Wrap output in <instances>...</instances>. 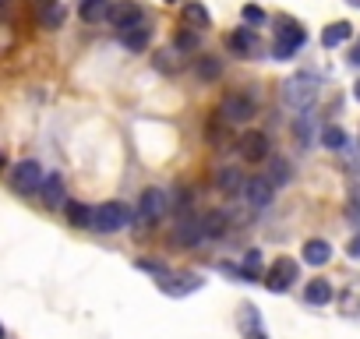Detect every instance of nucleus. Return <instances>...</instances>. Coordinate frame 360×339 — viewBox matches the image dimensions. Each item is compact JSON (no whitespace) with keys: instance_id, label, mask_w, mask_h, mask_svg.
Returning <instances> with one entry per match:
<instances>
[{"instance_id":"obj_1","label":"nucleus","mask_w":360,"mask_h":339,"mask_svg":"<svg viewBox=\"0 0 360 339\" xmlns=\"http://www.w3.org/2000/svg\"><path fill=\"white\" fill-rule=\"evenodd\" d=\"M318 99V75L311 71H297L283 82V103L293 110H307Z\"/></svg>"},{"instance_id":"obj_2","label":"nucleus","mask_w":360,"mask_h":339,"mask_svg":"<svg viewBox=\"0 0 360 339\" xmlns=\"http://www.w3.org/2000/svg\"><path fill=\"white\" fill-rule=\"evenodd\" d=\"M124 226H131V209L120 202H106L92 209V230L96 234H120Z\"/></svg>"},{"instance_id":"obj_3","label":"nucleus","mask_w":360,"mask_h":339,"mask_svg":"<svg viewBox=\"0 0 360 339\" xmlns=\"http://www.w3.org/2000/svg\"><path fill=\"white\" fill-rule=\"evenodd\" d=\"M43 181H46V174H43V166H39L36 159H22V162L11 170V188H15L18 195H39Z\"/></svg>"},{"instance_id":"obj_4","label":"nucleus","mask_w":360,"mask_h":339,"mask_svg":"<svg viewBox=\"0 0 360 339\" xmlns=\"http://www.w3.org/2000/svg\"><path fill=\"white\" fill-rule=\"evenodd\" d=\"M169 212V195L162 188H145L138 198V219L141 223H159Z\"/></svg>"},{"instance_id":"obj_5","label":"nucleus","mask_w":360,"mask_h":339,"mask_svg":"<svg viewBox=\"0 0 360 339\" xmlns=\"http://www.w3.org/2000/svg\"><path fill=\"white\" fill-rule=\"evenodd\" d=\"M219 113H223L226 124H248L255 117V99L248 92H230V96H223Z\"/></svg>"},{"instance_id":"obj_6","label":"nucleus","mask_w":360,"mask_h":339,"mask_svg":"<svg viewBox=\"0 0 360 339\" xmlns=\"http://www.w3.org/2000/svg\"><path fill=\"white\" fill-rule=\"evenodd\" d=\"M202 286H205V279L198 272H166L159 283V290L166 297H188V293H198Z\"/></svg>"},{"instance_id":"obj_7","label":"nucleus","mask_w":360,"mask_h":339,"mask_svg":"<svg viewBox=\"0 0 360 339\" xmlns=\"http://www.w3.org/2000/svg\"><path fill=\"white\" fill-rule=\"evenodd\" d=\"M304 29L300 25H293V22H283V29L276 32V46H272V53H276V60H290L300 46H304Z\"/></svg>"},{"instance_id":"obj_8","label":"nucleus","mask_w":360,"mask_h":339,"mask_svg":"<svg viewBox=\"0 0 360 339\" xmlns=\"http://www.w3.org/2000/svg\"><path fill=\"white\" fill-rule=\"evenodd\" d=\"M297 276H300L297 262H293V258H279V262L265 272V286H269L272 293H286V290L297 283Z\"/></svg>"},{"instance_id":"obj_9","label":"nucleus","mask_w":360,"mask_h":339,"mask_svg":"<svg viewBox=\"0 0 360 339\" xmlns=\"http://www.w3.org/2000/svg\"><path fill=\"white\" fill-rule=\"evenodd\" d=\"M240 195H244V202H248L251 209H269L272 198H276V184H272L269 177H248Z\"/></svg>"},{"instance_id":"obj_10","label":"nucleus","mask_w":360,"mask_h":339,"mask_svg":"<svg viewBox=\"0 0 360 339\" xmlns=\"http://www.w3.org/2000/svg\"><path fill=\"white\" fill-rule=\"evenodd\" d=\"M106 22H110L117 32H124V29H131V25H138V22H141V8L134 4V0H113Z\"/></svg>"},{"instance_id":"obj_11","label":"nucleus","mask_w":360,"mask_h":339,"mask_svg":"<svg viewBox=\"0 0 360 339\" xmlns=\"http://www.w3.org/2000/svg\"><path fill=\"white\" fill-rule=\"evenodd\" d=\"M173 241L180 248H195L205 241V226H202V216H184L176 226H173Z\"/></svg>"},{"instance_id":"obj_12","label":"nucleus","mask_w":360,"mask_h":339,"mask_svg":"<svg viewBox=\"0 0 360 339\" xmlns=\"http://www.w3.org/2000/svg\"><path fill=\"white\" fill-rule=\"evenodd\" d=\"M269 134H262V131H248V134H240V155L248 159V162H262V159H269Z\"/></svg>"},{"instance_id":"obj_13","label":"nucleus","mask_w":360,"mask_h":339,"mask_svg":"<svg viewBox=\"0 0 360 339\" xmlns=\"http://www.w3.org/2000/svg\"><path fill=\"white\" fill-rule=\"evenodd\" d=\"M39 198L46 209H64L68 205V191H64V177L60 174H46L43 188H39Z\"/></svg>"},{"instance_id":"obj_14","label":"nucleus","mask_w":360,"mask_h":339,"mask_svg":"<svg viewBox=\"0 0 360 339\" xmlns=\"http://www.w3.org/2000/svg\"><path fill=\"white\" fill-rule=\"evenodd\" d=\"M216 188L223 195H240L244 191V174H240L237 166H219L216 170Z\"/></svg>"},{"instance_id":"obj_15","label":"nucleus","mask_w":360,"mask_h":339,"mask_svg":"<svg viewBox=\"0 0 360 339\" xmlns=\"http://www.w3.org/2000/svg\"><path fill=\"white\" fill-rule=\"evenodd\" d=\"M180 68H184V50H180L176 43L155 53V71H162V75H176Z\"/></svg>"},{"instance_id":"obj_16","label":"nucleus","mask_w":360,"mask_h":339,"mask_svg":"<svg viewBox=\"0 0 360 339\" xmlns=\"http://www.w3.org/2000/svg\"><path fill=\"white\" fill-rule=\"evenodd\" d=\"M148 39H152V29H148L145 22H138V25H131V29H124V32H120V43H124L127 50H134V53H138V50H145V46H148Z\"/></svg>"},{"instance_id":"obj_17","label":"nucleus","mask_w":360,"mask_h":339,"mask_svg":"<svg viewBox=\"0 0 360 339\" xmlns=\"http://www.w3.org/2000/svg\"><path fill=\"white\" fill-rule=\"evenodd\" d=\"M202 226H205V237L219 241V237H226V230H230V216L219 212V209H212V212L202 216Z\"/></svg>"},{"instance_id":"obj_18","label":"nucleus","mask_w":360,"mask_h":339,"mask_svg":"<svg viewBox=\"0 0 360 339\" xmlns=\"http://www.w3.org/2000/svg\"><path fill=\"white\" fill-rule=\"evenodd\" d=\"M300 255H304L307 265H325V262L332 258V244L314 237V241H304V251H300Z\"/></svg>"},{"instance_id":"obj_19","label":"nucleus","mask_w":360,"mask_h":339,"mask_svg":"<svg viewBox=\"0 0 360 339\" xmlns=\"http://www.w3.org/2000/svg\"><path fill=\"white\" fill-rule=\"evenodd\" d=\"M349 36H353V25H349V22H332V25L321 32V46H328V50H332V46H342Z\"/></svg>"},{"instance_id":"obj_20","label":"nucleus","mask_w":360,"mask_h":339,"mask_svg":"<svg viewBox=\"0 0 360 339\" xmlns=\"http://www.w3.org/2000/svg\"><path fill=\"white\" fill-rule=\"evenodd\" d=\"M304 300L307 304H328L332 300V283L328 279H311L304 286Z\"/></svg>"},{"instance_id":"obj_21","label":"nucleus","mask_w":360,"mask_h":339,"mask_svg":"<svg viewBox=\"0 0 360 339\" xmlns=\"http://www.w3.org/2000/svg\"><path fill=\"white\" fill-rule=\"evenodd\" d=\"M230 46H233L240 57H251V53L258 50V36H255L251 29H237V32L230 36Z\"/></svg>"},{"instance_id":"obj_22","label":"nucleus","mask_w":360,"mask_h":339,"mask_svg":"<svg viewBox=\"0 0 360 339\" xmlns=\"http://www.w3.org/2000/svg\"><path fill=\"white\" fill-rule=\"evenodd\" d=\"M64 209H68V223H71V226H78V230H92V209H89V205H82V202H68Z\"/></svg>"},{"instance_id":"obj_23","label":"nucleus","mask_w":360,"mask_h":339,"mask_svg":"<svg viewBox=\"0 0 360 339\" xmlns=\"http://www.w3.org/2000/svg\"><path fill=\"white\" fill-rule=\"evenodd\" d=\"M240 279H255V276H262V251L258 248H251V251H244V262H240V269H233Z\"/></svg>"},{"instance_id":"obj_24","label":"nucleus","mask_w":360,"mask_h":339,"mask_svg":"<svg viewBox=\"0 0 360 339\" xmlns=\"http://www.w3.org/2000/svg\"><path fill=\"white\" fill-rule=\"evenodd\" d=\"M110 15V0H82V22H103Z\"/></svg>"},{"instance_id":"obj_25","label":"nucleus","mask_w":360,"mask_h":339,"mask_svg":"<svg viewBox=\"0 0 360 339\" xmlns=\"http://www.w3.org/2000/svg\"><path fill=\"white\" fill-rule=\"evenodd\" d=\"M321 145L332 148V152H342V148H346V131L335 127V124H328V127L321 131Z\"/></svg>"},{"instance_id":"obj_26","label":"nucleus","mask_w":360,"mask_h":339,"mask_svg":"<svg viewBox=\"0 0 360 339\" xmlns=\"http://www.w3.org/2000/svg\"><path fill=\"white\" fill-rule=\"evenodd\" d=\"M39 18H43V25H46V29H60V25H64V8L57 4V0H46Z\"/></svg>"},{"instance_id":"obj_27","label":"nucleus","mask_w":360,"mask_h":339,"mask_svg":"<svg viewBox=\"0 0 360 339\" xmlns=\"http://www.w3.org/2000/svg\"><path fill=\"white\" fill-rule=\"evenodd\" d=\"M195 71H198V78H202V82H216V78L223 75V64H219L216 57H202V60L195 64Z\"/></svg>"},{"instance_id":"obj_28","label":"nucleus","mask_w":360,"mask_h":339,"mask_svg":"<svg viewBox=\"0 0 360 339\" xmlns=\"http://www.w3.org/2000/svg\"><path fill=\"white\" fill-rule=\"evenodd\" d=\"M184 15H188V22H198V25H209L212 18H209V11L198 4V0H191V4H184Z\"/></svg>"},{"instance_id":"obj_29","label":"nucleus","mask_w":360,"mask_h":339,"mask_svg":"<svg viewBox=\"0 0 360 339\" xmlns=\"http://www.w3.org/2000/svg\"><path fill=\"white\" fill-rule=\"evenodd\" d=\"M290 177H293V174H290V162H286V159H272V177H269V181H272V184H276V181H279V184H290Z\"/></svg>"},{"instance_id":"obj_30","label":"nucleus","mask_w":360,"mask_h":339,"mask_svg":"<svg viewBox=\"0 0 360 339\" xmlns=\"http://www.w3.org/2000/svg\"><path fill=\"white\" fill-rule=\"evenodd\" d=\"M293 134L300 138V145H311V113H300V117H297Z\"/></svg>"},{"instance_id":"obj_31","label":"nucleus","mask_w":360,"mask_h":339,"mask_svg":"<svg viewBox=\"0 0 360 339\" xmlns=\"http://www.w3.org/2000/svg\"><path fill=\"white\" fill-rule=\"evenodd\" d=\"M176 46L188 53V50H195V46H198V36H195V32H180V36H176Z\"/></svg>"},{"instance_id":"obj_32","label":"nucleus","mask_w":360,"mask_h":339,"mask_svg":"<svg viewBox=\"0 0 360 339\" xmlns=\"http://www.w3.org/2000/svg\"><path fill=\"white\" fill-rule=\"evenodd\" d=\"M244 22L262 25V22H265V11H262V8H255V4H248V8H244Z\"/></svg>"},{"instance_id":"obj_33","label":"nucleus","mask_w":360,"mask_h":339,"mask_svg":"<svg viewBox=\"0 0 360 339\" xmlns=\"http://www.w3.org/2000/svg\"><path fill=\"white\" fill-rule=\"evenodd\" d=\"M138 269H141V272H159V276H166V265H159V262H138Z\"/></svg>"},{"instance_id":"obj_34","label":"nucleus","mask_w":360,"mask_h":339,"mask_svg":"<svg viewBox=\"0 0 360 339\" xmlns=\"http://www.w3.org/2000/svg\"><path fill=\"white\" fill-rule=\"evenodd\" d=\"M349 219L360 223V195H353V202H349Z\"/></svg>"},{"instance_id":"obj_35","label":"nucleus","mask_w":360,"mask_h":339,"mask_svg":"<svg viewBox=\"0 0 360 339\" xmlns=\"http://www.w3.org/2000/svg\"><path fill=\"white\" fill-rule=\"evenodd\" d=\"M346 251H349V255H353V258H360V237H353V241H349V248H346Z\"/></svg>"},{"instance_id":"obj_36","label":"nucleus","mask_w":360,"mask_h":339,"mask_svg":"<svg viewBox=\"0 0 360 339\" xmlns=\"http://www.w3.org/2000/svg\"><path fill=\"white\" fill-rule=\"evenodd\" d=\"M248 339H269V335H265L262 328H255V332H248Z\"/></svg>"},{"instance_id":"obj_37","label":"nucleus","mask_w":360,"mask_h":339,"mask_svg":"<svg viewBox=\"0 0 360 339\" xmlns=\"http://www.w3.org/2000/svg\"><path fill=\"white\" fill-rule=\"evenodd\" d=\"M349 60H353V64H356V68H360V46H356V50H353V53H349Z\"/></svg>"},{"instance_id":"obj_38","label":"nucleus","mask_w":360,"mask_h":339,"mask_svg":"<svg viewBox=\"0 0 360 339\" xmlns=\"http://www.w3.org/2000/svg\"><path fill=\"white\" fill-rule=\"evenodd\" d=\"M353 99H356V103H360V82H356V85H353Z\"/></svg>"},{"instance_id":"obj_39","label":"nucleus","mask_w":360,"mask_h":339,"mask_svg":"<svg viewBox=\"0 0 360 339\" xmlns=\"http://www.w3.org/2000/svg\"><path fill=\"white\" fill-rule=\"evenodd\" d=\"M8 4H11V0H0V8H8Z\"/></svg>"},{"instance_id":"obj_40","label":"nucleus","mask_w":360,"mask_h":339,"mask_svg":"<svg viewBox=\"0 0 360 339\" xmlns=\"http://www.w3.org/2000/svg\"><path fill=\"white\" fill-rule=\"evenodd\" d=\"M0 339H4V325H0Z\"/></svg>"},{"instance_id":"obj_41","label":"nucleus","mask_w":360,"mask_h":339,"mask_svg":"<svg viewBox=\"0 0 360 339\" xmlns=\"http://www.w3.org/2000/svg\"><path fill=\"white\" fill-rule=\"evenodd\" d=\"M166 4H176V0H166Z\"/></svg>"},{"instance_id":"obj_42","label":"nucleus","mask_w":360,"mask_h":339,"mask_svg":"<svg viewBox=\"0 0 360 339\" xmlns=\"http://www.w3.org/2000/svg\"><path fill=\"white\" fill-rule=\"evenodd\" d=\"M0 166H4V155H0Z\"/></svg>"},{"instance_id":"obj_43","label":"nucleus","mask_w":360,"mask_h":339,"mask_svg":"<svg viewBox=\"0 0 360 339\" xmlns=\"http://www.w3.org/2000/svg\"><path fill=\"white\" fill-rule=\"evenodd\" d=\"M39 4H46V0H39Z\"/></svg>"}]
</instances>
